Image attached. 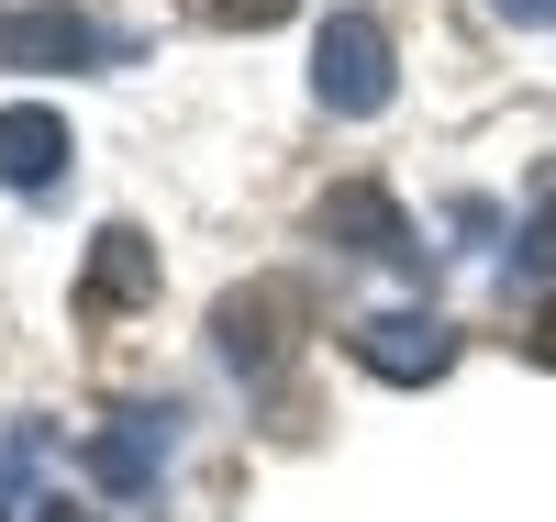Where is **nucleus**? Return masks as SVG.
<instances>
[{"instance_id":"nucleus-1","label":"nucleus","mask_w":556,"mask_h":522,"mask_svg":"<svg viewBox=\"0 0 556 522\" xmlns=\"http://www.w3.org/2000/svg\"><path fill=\"white\" fill-rule=\"evenodd\" d=\"M390 89H401L390 23H379V12H334V23H323V44H312V101L334 112V123H379Z\"/></svg>"},{"instance_id":"nucleus-2","label":"nucleus","mask_w":556,"mask_h":522,"mask_svg":"<svg viewBox=\"0 0 556 522\" xmlns=\"http://www.w3.org/2000/svg\"><path fill=\"white\" fill-rule=\"evenodd\" d=\"M345 356L367 378H390V390H424V378L456 367V322L445 311H367L356 334H345Z\"/></svg>"},{"instance_id":"nucleus-3","label":"nucleus","mask_w":556,"mask_h":522,"mask_svg":"<svg viewBox=\"0 0 556 522\" xmlns=\"http://www.w3.org/2000/svg\"><path fill=\"white\" fill-rule=\"evenodd\" d=\"M312 233L323 245H345V256H379V267H424L434 245L401 222V201L379 178H345V189H323V212H312Z\"/></svg>"},{"instance_id":"nucleus-4","label":"nucleus","mask_w":556,"mask_h":522,"mask_svg":"<svg viewBox=\"0 0 556 522\" xmlns=\"http://www.w3.org/2000/svg\"><path fill=\"white\" fill-rule=\"evenodd\" d=\"M123 34H101L89 12H67V0H23V12H0V67H112Z\"/></svg>"},{"instance_id":"nucleus-5","label":"nucleus","mask_w":556,"mask_h":522,"mask_svg":"<svg viewBox=\"0 0 556 522\" xmlns=\"http://www.w3.org/2000/svg\"><path fill=\"white\" fill-rule=\"evenodd\" d=\"M301 311H312V301L290 290V278H256V290H235V301L212 311V345H223V367H235V378H267L278 356H290Z\"/></svg>"},{"instance_id":"nucleus-6","label":"nucleus","mask_w":556,"mask_h":522,"mask_svg":"<svg viewBox=\"0 0 556 522\" xmlns=\"http://www.w3.org/2000/svg\"><path fill=\"white\" fill-rule=\"evenodd\" d=\"M178 445V411L167 400H134L101 422V445H89V479H101V500H134V489H156V467Z\"/></svg>"},{"instance_id":"nucleus-7","label":"nucleus","mask_w":556,"mask_h":522,"mask_svg":"<svg viewBox=\"0 0 556 522\" xmlns=\"http://www.w3.org/2000/svg\"><path fill=\"white\" fill-rule=\"evenodd\" d=\"M156 301V245L134 222H101L89 233V278H78V311L89 322H112V311H146Z\"/></svg>"},{"instance_id":"nucleus-8","label":"nucleus","mask_w":556,"mask_h":522,"mask_svg":"<svg viewBox=\"0 0 556 522\" xmlns=\"http://www.w3.org/2000/svg\"><path fill=\"white\" fill-rule=\"evenodd\" d=\"M45 467H56V434H45V422H12V434H0V522H101V511H67L45 489Z\"/></svg>"},{"instance_id":"nucleus-9","label":"nucleus","mask_w":556,"mask_h":522,"mask_svg":"<svg viewBox=\"0 0 556 522\" xmlns=\"http://www.w3.org/2000/svg\"><path fill=\"white\" fill-rule=\"evenodd\" d=\"M67 123L56 112H45V101H12V112H0V189H56L67 178Z\"/></svg>"},{"instance_id":"nucleus-10","label":"nucleus","mask_w":556,"mask_h":522,"mask_svg":"<svg viewBox=\"0 0 556 522\" xmlns=\"http://www.w3.org/2000/svg\"><path fill=\"white\" fill-rule=\"evenodd\" d=\"M513 278H556V167L534 178V212L513 233Z\"/></svg>"},{"instance_id":"nucleus-11","label":"nucleus","mask_w":556,"mask_h":522,"mask_svg":"<svg viewBox=\"0 0 556 522\" xmlns=\"http://www.w3.org/2000/svg\"><path fill=\"white\" fill-rule=\"evenodd\" d=\"M201 12H212V23H235V34H267V23H290L301 0H201Z\"/></svg>"},{"instance_id":"nucleus-12","label":"nucleus","mask_w":556,"mask_h":522,"mask_svg":"<svg viewBox=\"0 0 556 522\" xmlns=\"http://www.w3.org/2000/svg\"><path fill=\"white\" fill-rule=\"evenodd\" d=\"M490 12L513 23V34H556V0H490Z\"/></svg>"},{"instance_id":"nucleus-13","label":"nucleus","mask_w":556,"mask_h":522,"mask_svg":"<svg viewBox=\"0 0 556 522\" xmlns=\"http://www.w3.org/2000/svg\"><path fill=\"white\" fill-rule=\"evenodd\" d=\"M523 345H534V367H556V301L534 311V334H523Z\"/></svg>"}]
</instances>
